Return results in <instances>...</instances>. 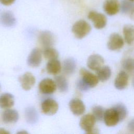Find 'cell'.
Wrapping results in <instances>:
<instances>
[{
  "mask_svg": "<svg viewBox=\"0 0 134 134\" xmlns=\"http://www.w3.org/2000/svg\"><path fill=\"white\" fill-rule=\"evenodd\" d=\"M91 25L84 20L76 21L72 27V31L74 36L79 39L86 36L91 31Z\"/></svg>",
  "mask_w": 134,
  "mask_h": 134,
  "instance_id": "6da1fadb",
  "label": "cell"
},
{
  "mask_svg": "<svg viewBox=\"0 0 134 134\" xmlns=\"http://www.w3.org/2000/svg\"><path fill=\"white\" fill-rule=\"evenodd\" d=\"M96 119L93 114H86L82 117L80 121V127L87 133H95L94 128Z\"/></svg>",
  "mask_w": 134,
  "mask_h": 134,
  "instance_id": "7a4b0ae2",
  "label": "cell"
},
{
  "mask_svg": "<svg viewBox=\"0 0 134 134\" xmlns=\"http://www.w3.org/2000/svg\"><path fill=\"white\" fill-rule=\"evenodd\" d=\"M103 120L108 127L115 126L120 121L119 115L113 107L105 110Z\"/></svg>",
  "mask_w": 134,
  "mask_h": 134,
  "instance_id": "3957f363",
  "label": "cell"
},
{
  "mask_svg": "<svg viewBox=\"0 0 134 134\" xmlns=\"http://www.w3.org/2000/svg\"><path fill=\"white\" fill-rule=\"evenodd\" d=\"M88 18L93 22L95 28L98 29L104 28L107 24L106 17L95 11H91L88 14Z\"/></svg>",
  "mask_w": 134,
  "mask_h": 134,
  "instance_id": "277c9868",
  "label": "cell"
},
{
  "mask_svg": "<svg viewBox=\"0 0 134 134\" xmlns=\"http://www.w3.org/2000/svg\"><path fill=\"white\" fill-rule=\"evenodd\" d=\"M41 108L43 114L51 116L57 113L59 109V105L55 100L47 98L42 102Z\"/></svg>",
  "mask_w": 134,
  "mask_h": 134,
  "instance_id": "5b68a950",
  "label": "cell"
},
{
  "mask_svg": "<svg viewBox=\"0 0 134 134\" xmlns=\"http://www.w3.org/2000/svg\"><path fill=\"white\" fill-rule=\"evenodd\" d=\"M81 79L90 87H95L98 83L99 80L97 76L86 69L82 68L80 70Z\"/></svg>",
  "mask_w": 134,
  "mask_h": 134,
  "instance_id": "8992f818",
  "label": "cell"
},
{
  "mask_svg": "<svg viewBox=\"0 0 134 134\" xmlns=\"http://www.w3.org/2000/svg\"><path fill=\"white\" fill-rule=\"evenodd\" d=\"M124 44V41L121 36L117 33L111 34L107 43L108 49L112 51L118 50L122 48Z\"/></svg>",
  "mask_w": 134,
  "mask_h": 134,
  "instance_id": "52a82bcc",
  "label": "cell"
},
{
  "mask_svg": "<svg viewBox=\"0 0 134 134\" xmlns=\"http://www.w3.org/2000/svg\"><path fill=\"white\" fill-rule=\"evenodd\" d=\"M38 41L43 48L51 47L55 42L54 35L49 31H42L38 35Z\"/></svg>",
  "mask_w": 134,
  "mask_h": 134,
  "instance_id": "ba28073f",
  "label": "cell"
},
{
  "mask_svg": "<svg viewBox=\"0 0 134 134\" xmlns=\"http://www.w3.org/2000/svg\"><path fill=\"white\" fill-rule=\"evenodd\" d=\"M40 92L44 94L53 93L57 89V85L54 81L49 78H46L40 81L38 85Z\"/></svg>",
  "mask_w": 134,
  "mask_h": 134,
  "instance_id": "9c48e42d",
  "label": "cell"
},
{
  "mask_svg": "<svg viewBox=\"0 0 134 134\" xmlns=\"http://www.w3.org/2000/svg\"><path fill=\"white\" fill-rule=\"evenodd\" d=\"M42 61V52L38 48L33 49L27 58V64L29 66L36 68L40 65Z\"/></svg>",
  "mask_w": 134,
  "mask_h": 134,
  "instance_id": "30bf717a",
  "label": "cell"
},
{
  "mask_svg": "<svg viewBox=\"0 0 134 134\" xmlns=\"http://www.w3.org/2000/svg\"><path fill=\"white\" fill-rule=\"evenodd\" d=\"M104 58L98 54L91 55L87 60V66L93 71H97L104 64Z\"/></svg>",
  "mask_w": 134,
  "mask_h": 134,
  "instance_id": "8fae6325",
  "label": "cell"
},
{
  "mask_svg": "<svg viewBox=\"0 0 134 134\" xmlns=\"http://www.w3.org/2000/svg\"><path fill=\"white\" fill-rule=\"evenodd\" d=\"M19 81L23 89L25 91H29L34 86L36 79L32 73L26 72L19 77Z\"/></svg>",
  "mask_w": 134,
  "mask_h": 134,
  "instance_id": "7c38bea8",
  "label": "cell"
},
{
  "mask_svg": "<svg viewBox=\"0 0 134 134\" xmlns=\"http://www.w3.org/2000/svg\"><path fill=\"white\" fill-rule=\"evenodd\" d=\"M120 8L118 0H105L103 4V9L105 12L109 16L116 14Z\"/></svg>",
  "mask_w": 134,
  "mask_h": 134,
  "instance_id": "4fadbf2b",
  "label": "cell"
},
{
  "mask_svg": "<svg viewBox=\"0 0 134 134\" xmlns=\"http://www.w3.org/2000/svg\"><path fill=\"white\" fill-rule=\"evenodd\" d=\"M69 107L72 113L76 116L81 115L85 111L84 103L79 98L72 99L69 102Z\"/></svg>",
  "mask_w": 134,
  "mask_h": 134,
  "instance_id": "5bb4252c",
  "label": "cell"
},
{
  "mask_svg": "<svg viewBox=\"0 0 134 134\" xmlns=\"http://www.w3.org/2000/svg\"><path fill=\"white\" fill-rule=\"evenodd\" d=\"M129 75L127 72L121 71L115 78L114 85L116 88L119 90L125 89L128 85Z\"/></svg>",
  "mask_w": 134,
  "mask_h": 134,
  "instance_id": "9a60e30c",
  "label": "cell"
},
{
  "mask_svg": "<svg viewBox=\"0 0 134 134\" xmlns=\"http://www.w3.org/2000/svg\"><path fill=\"white\" fill-rule=\"evenodd\" d=\"M19 115L17 110L12 109H6L2 115V119L5 124H13L17 121Z\"/></svg>",
  "mask_w": 134,
  "mask_h": 134,
  "instance_id": "2e32d148",
  "label": "cell"
},
{
  "mask_svg": "<svg viewBox=\"0 0 134 134\" xmlns=\"http://www.w3.org/2000/svg\"><path fill=\"white\" fill-rule=\"evenodd\" d=\"M14 97L10 93H4L0 96V107L2 109L10 108L14 105Z\"/></svg>",
  "mask_w": 134,
  "mask_h": 134,
  "instance_id": "e0dca14e",
  "label": "cell"
},
{
  "mask_svg": "<svg viewBox=\"0 0 134 134\" xmlns=\"http://www.w3.org/2000/svg\"><path fill=\"white\" fill-rule=\"evenodd\" d=\"M61 69V63L57 59L49 60L46 65V69L48 73L52 75H57L59 74Z\"/></svg>",
  "mask_w": 134,
  "mask_h": 134,
  "instance_id": "ac0fdd59",
  "label": "cell"
},
{
  "mask_svg": "<svg viewBox=\"0 0 134 134\" xmlns=\"http://www.w3.org/2000/svg\"><path fill=\"white\" fill-rule=\"evenodd\" d=\"M1 21L2 24L8 27L14 26L16 24V18L14 14L10 11H6L3 12L1 16Z\"/></svg>",
  "mask_w": 134,
  "mask_h": 134,
  "instance_id": "d6986e66",
  "label": "cell"
},
{
  "mask_svg": "<svg viewBox=\"0 0 134 134\" xmlns=\"http://www.w3.org/2000/svg\"><path fill=\"white\" fill-rule=\"evenodd\" d=\"M76 64L74 58H69L66 59L63 63V71L65 74L71 75L74 73Z\"/></svg>",
  "mask_w": 134,
  "mask_h": 134,
  "instance_id": "ffe728a7",
  "label": "cell"
},
{
  "mask_svg": "<svg viewBox=\"0 0 134 134\" xmlns=\"http://www.w3.org/2000/svg\"><path fill=\"white\" fill-rule=\"evenodd\" d=\"M123 35L127 43L130 44L134 41V26L127 24L124 26Z\"/></svg>",
  "mask_w": 134,
  "mask_h": 134,
  "instance_id": "44dd1931",
  "label": "cell"
},
{
  "mask_svg": "<svg viewBox=\"0 0 134 134\" xmlns=\"http://www.w3.org/2000/svg\"><path fill=\"white\" fill-rule=\"evenodd\" d=\"M25 118L27 122L30 124H34L38 120V115L37 110L32 107H29L26 109Z\"/></svg>",
  "mask_w": 134,
  "mask_h": 134,
  "instance_id": "7402d4cb",
  "label": "cell"
},
{
  "mask_svg": "<svg viewBox=\"0 0 134 134\" xmlns=\"http://www.w3.org/2000/svg\"><path fill=\"white\" fill-rule=\"evenodd\" d=\"M96 74L99 81L105 82L110 78L111 74V71L108 66H102L96 71Z\"/></svg>",
  "mask_w": 134,
  "mask_h": 134,
  "instance_id": "603a6c76",
  "label": "cell"
},
{
  "mask_svg": "<svg viewBox=\"0 0 134 134\" xmlns=\"http://www.w3.org/2000/svg\"><path fill=\"white\" fill-rule=\"evenodd\" d=\"M54 81L57 85V87L62 93L66 92L69 89L68 82L63 75H56L54 77Z\"/></svg>",
  "mask_w": 134,
  "mask_h": 134,
  "instance_id": "cb8c5ba5",
  "label": "cell"
},
{
  "mask_svg": "<svg viewBox=\"0 0 134 134\" xmlns=\"http://www.w3.org/2000/svg\"><path fill=\"white\" fill-rule=\"evenodd\" d=\"M43 54L44 58L48 60L57 59L59 57L58 51L51 47L45 48L43 52Z\"/></svg>",
  "mask_w": 134,
  "mask_h": 134,
  "instance_id": "d4e9b609",
  "label": "cell"
},
{
  "mask_svg": "<svg viewBox=\"0 0 134 134\" xmlns=\"http://www.w3.org/2000/svg\"><path fill=\"white\" fill-rule=\"evenodd\" d=\"M122 66L126 72L134 73V59L128 58L124 59L122 62Z\"/></svg>",
  "mask_w": 134,
  "mask_h": 134,
  "instance_id": "484cf974",
  "label": "cell"
},
{
  "mask_svg": "<svg viewBox=\"0 0 134 134\" xmlns=\"http://www.w3.org/2000/svg\"><path fill=\"white\" fill-rule=\"evenodd\" d=\"M113 107L117 111L119 116L120 121H122L127 115L128 111L126 107L123 104L118 103L115 105Z\"/></svg>",
  "mask_w": 134,
  "mask_h": 134,
  "instance_id": "4316f807",
  "label": "cell"
},
{
  "mask_svg": "<svg viewBox=\"0 0 134 134\" xmlns=\"http://www.w3.org/2000/svg\"><path fill=\"white\" fill-rule=\"evenodd\" d=\"M92 113L97 121H102L103 120L105 110L100 106H95L92 108Z\"/></svg>",
  "mask_w": 134,
  "mask_h": 134,
  "instance_id": "83f0119b",
  "label": "cell"
},
{
  "mask_svg": "<svg viewBox=\"0 0 134 134\" xmlns=\"http://www.w3.org/2000/svg\"><path fill=\"white\" fill-rule=\"evenodd\" d=\"M133 8V5L131 3V1H124L121 5V9L122 12L124 13H127L129 12L130 10H132Z\"/></svg>",
  "mask_w": 134,
  "mask_h": 134,
  "instance_id": "f1b7e54d",
  "label": "cell"
},
{
  "mask_svg": "<svg viewBox=\"0 0 134 134\" xmlns=\"http://www.w3.org/2000/svg\"><path fill=\"white\" fill-rule=\"evenodd\" d=\"M77 87L81 91H86L88 90L90 87L81 79L77 82Z\"/></svg>",
  "mask_w": 134,
  "mask_h": 134,
  "instance_id": "f546056e",
  "label": "cell"
},
{
  "mask_svg": "<svg viewBox=\"0 0 134 134\" xmlns=\"http://www.w3.org/2000/svg\"><path fill=\"white\" fill-rule=\"evenodd\" d=\"M127 128L130 132L134 133V118L131 119L128 122L127 125Z\"/></svg>",
  "mask_w": 134,
  "mask_h": 134,
  "instance_id": "4dcf8cb0",
  "label": "cell"
},
{
  "mask_svg": "<svg viewBox=\"0 0 134 134\" xmlns=\"http://www.w3.org/2000/svg\"><path fill=\"white\" fill-rule=\"evenodd\" d=\"M15 0H0V2L4 5H10L15 2Z\"/></svg>",
  "mask_w": 134,
  "mask_h": 134,
  "instance_id": "1f68e13d",
  "label": "cell"
},
{
  "mask_svg": "<svg viewBox=\"0 0 134 134\" xmlns=\"http://www.w3.org/2000/svg\"><path fill=\"white\" fill-rule=\"evenodd\" d=\"M9 132L4 128H0V134H8Z\"/></svg>",
  "mask_w": 134,
  "mask_h": 134,
  "instance_id": "d6a6232c",
  "label": "cell"
},
{
  "mask_svg": "<svg viewBox=\"0 0 134 134\" xmlns=\"http://www.w3.org/2000/svg\"><path fill=\"white\" fill-rule=\"evenodd\" d=\"M132 84L133 87H134V76H133V77L132 79Z\"/></svg>",
  "mask_w": 134,
  "mask_h": 134,
  "instance_id": "836d02e7",
  "label": "cell"
},
{
  "mask_svg": "<svg viewBox=\"0 0 134 134\" xmlns=\"http://www.w3.org/2000/svg\"><path fill=\"white\" fill-rule=\"evenodd\" d=\"M132 17H133V19H134V10H133V13H132Z\"/></svg>",
  "mask_w": 134,
  "mask_h": 134,
  "instance_id": "e575fe53",
  "label": "cell"
},
{
  "mask_svg": "<svg viewBox=\"0 0 134 134\" xmlns=\"http://www.w3.org/2000/svg\"><path fill=\"white\" fill-rule=\"evenodd\" d=\"M128 1H131V2H133V1H134V0H128Z\"/></svg>",
  "mask_w": 134,
  "mask_h": 134,
  "instance_id": "d590c367",
  "label": "cell"
}]
</instances>
